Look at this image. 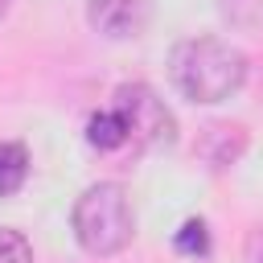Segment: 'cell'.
Instances as JSON below:
<instances>
[{"instance_id": "1", "label": "cell", "mask_w": 263, "mask_h": 263, "mask_svg": "<svg viewBox=\"0 0 263 263\" xmlns=\"http://www.w3.org/2000/svg\"><path fill=\"white\" fill-rule=\"evenodd\" d=\"M168 78L189 103H222L247 82V58L222 37H185L168 53Z\"/></svg>"}, {"instance_id": "2", "label": "cell", "mask_w": 263, "mask_h": 263, "mask_svg": "<svg viewBox=\"0 0 263 263\" xmlns=\"http://www.w3.org/2000/svg\"><path fill=\"white\" fill-rule=\"evenodd\" d=\"M70 226H74V238L86 255H95V259L119 255L136 234V214H132L127 189L119 181L86 185L70 210Z\"/></svg>"}, {"instance_id": "3", "label": "cell", "mask_w": 263, "mask_h": 263, "mask_svg": "<svg viewBox=\"0 0 263 263\" xmlns=\"http://www.w3.org/2000/svg\"><path fill=\"white\" fill-rule=\"evenodd\" d=\"M111 107H115V115L123 119L127 152H148V148L173 144L177 119H173V111L164 107V99H160L152 86H144V82H123V86H115Z\"/></svg>"}, {"instance_id": "4", "label": "cell", "mask_w": 263, "mask_h": 263, "mask_svg": "<svg viewBox=\"0 0 263 263\" xmlns=\"http://www.w3.org/2000/svg\"><path fill=\"white\" fill-rule=\"evenodd\" d=\"M148 12H152L148 0H86V21L107 41L140 37L148 25Z\"/></svg>"}, {"instance_id": "5", "label": "cell", "mask_w": 263, "mask_h": 263, "mask_svg": "<svg viewBox=\"0 0 263 263\" xmlns=\"http://www.w3.org/2000/svg\"><path fill=\"white\" fill-rule=\"evenodd\" d=\"M242 148H247V132L238 123H210L201 132V144H197V152L210 168H230L242 156Z\"/></svg>"}, {"instance_id": "6", "label": "cell", "mask_w": 263, "mask_h": 263, "mask_svg": "<svg viewBox=\"0 0 263 263\" xmlns=\"http://www.w3.org/2000/svg\"><path fill=\"white\" fill-rule=\"evenodd\" d=\"M86 144L95 152H127V132H123V119L115 115V107H99L90 119H86Z\"/></svg>"}, {"instance_id": "7", "label": "cell", "mask_w": 263, "mask_h": 263, "mask_svg": "<svg viewBox=\"0 0 263 263\" xmlns=\"http://www.w3.org/2000/svg\"><path fill=\"white\" fill-rule=\"evenodd\" d=\"M29 181V148L16 140H0V197H12Z\"/></svg>"}, {"instance_id": "8", "label": "cell", "mask_w": 263, "mask_h": 263, "mask_svg": "<svg viewBox=\"0 0 263 263\" xmlns=\"http://www.w3.org/2000/svg\"><path fill=\"white\" fill-rule=\"evenodd\" d=\"M173 247H177L181 255H189V259H201V255L210 251V230H205V222H201V218H189V222L177 230Z\"/></svg>"}, {"instance_id": "9", "label": "cell", "mask_w": 263, "mask_h": 263, "mask_svg": "<svg viewBox=\"0 0 263 263\" xmlns=\"http://www.w3.org/2000/svg\"><path fill=\"white\" fill-rule=\"evenodd\" d=\"M0 263H33V247L21 230L0 226Z\"/></svg>"}, {"instance_id": "10", "label": "cell", "mask_w": 263, "mask_h": 263, "mask_svg": "<svg viewBox=\"0 0 263 263\" xmlns=\"http://www.w3.org/2000/svg\"><path fill=\"white\" fill-rule=\"evenodd\" d=\"M247 263H263V226L251 230V238H247Z\"/></svg>"}, {"instance_id": "11", "label": "cell", "mask_w": 263, "mask_h": 263, "mask_svg": "<svg viewBox=\"0 0 263 263\" xmlns=\"http://www.w3.org/2000/svg\"><path fill=\"white\" fill-rule=\"evenodd\" d=\"M8 8H12V0H0V16H4V12H8Z\"/></svg>"}]
</instances>
